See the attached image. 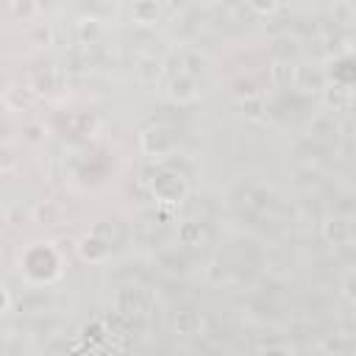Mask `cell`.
<instances>
[{
  "label": "cell",
  "mask_w": 356,
  "mask_h": 356,
  "mask_svg": "<svg viewBox=\"0 0 356 356\" xmlns=\"http://www.w3.org/2000/svg\"><path fill=\"white\" fill-rule=\"evenodd\" d=\"M231 209L236 211V217L253 228H275L281 222H286L289 211L286 206L270 192V189H261V186H239L234 195H231Z\"/></svg>",
  "instance_id": "6da1fadb"
},
{
  "label": "cell",
  "mask_w": 356,
  "mask_h": 356,
  "mask_svg": "<svg viewBox=\"0 0 356 356\" xmlns=\"http://www.w3.org/2000/svg\"><path fill=\"white\" fill-rule=\"evenodd\" d=\"M95 236L106 245V250H114V248H120V242L125 239V228H122L117 220H106V222H100V225L95 228Z\"/></svg>",
  "instance_id": "7a4b0ae2"
},
{
  "label": "cell",
  "mask_w": 356,
  "mask_h": 356,
  "mask_svg": "<svg viewBox=\"0 0 356 356\" xmlns=\"http://www.w3.org/2000/svg\"><path fill=\"white\" fill-rule=\"evenodd\" d=\"M161 264L170 270V273H184L186 270V261H184V256H161Z\"/></svg>",
  "instance_id": "3957f363"
}]
</instances>
